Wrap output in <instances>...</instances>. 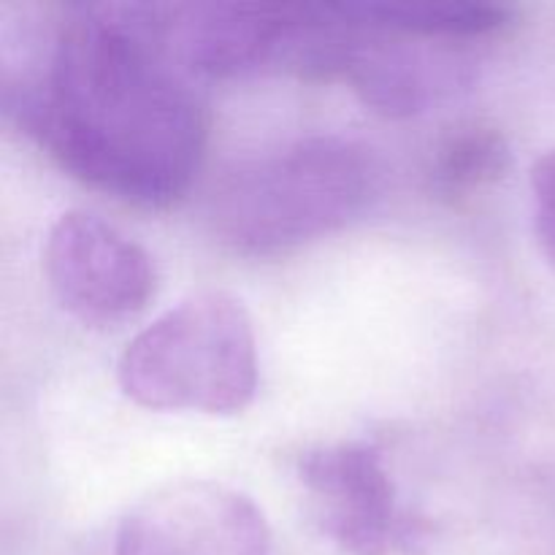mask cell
Masks as SVG:
<instances>
[{"instance_id": "cell-2", "label": "cell", "mask_w": 555, "mask_h": 555, "mask_svg": "<svg viewBox=\"0 0 555 555\" xmlns=\"http://www.w3.org/2000/svg\"><path fill=\"white\" fill-rule=\"evenodd\" d=\"M383 168L372 150L345 135H307L228 173L209 201L222 247L276 258L341 231L372 209Z\"/></svg>"}, {"instance_id": "cell-9", "label": "cell", "mask_w": 555, "mask_h": 555, "mask_svg": "<svg viewBox=\"0 0 555 555\" xmlns=\"http://www.w3.org/2000/svg\"><path fill=\"white\" fill-rule=\"evenodd\" d=\"M341 5L352 20L377 30L448 41H480L507 27L515 16L507 5L464 0H361Z\"/></svg>"}, {"instance_id": "cell-1", "label": "cell", "mask_w": 555, "mask_h": 555, "mask_svg": "<svg viewBox=\"0 0 555 555\" xmlns=\"http://www.w3.org/2000/svg\"><path fill=\"white\" fill-rule=\"evenodd\" d=\"M0 103L60 168L125 204H177L204 160L206 108L155 3L5 5Z\"/></svg>"}, {"instance_id": "cell-5", "label": "cell", "mask_w": 555, "mask_h": 555, "mask_svg": "<svg viewBox=\"0 0 555 555\" xmlns=\"http://www.w3.org/2000/svg\"><path fill=\"white\" fill-rule=\"evenodd\" d=\"M43 271L60 307L90 328L133 320L157 287L150 253L87 211H65L49 228Z\"/></svg>"}, {"instance_id": "cell-7", "label": "cell", "mask_w": 555, "mask_h": 555, "mask_svg": "<svg viewBox=\"0 0 555 555\" xmlns=\"http://www.w3.org/2000/svg\"><path fill=\"white\" fill-rule=\"evenodd\" d=\"M114 555H271L263 513L236 488L184 480L141 499L122 518Z\"/></svg>"}, {"instance_id": "cell-11", "label": "cell", "mask_w": 555, "mask_h": 555, "mask_svg": "<svg viewBox=\"0 0 555 555\" xmlns=\"http://www.w3.org/2000/svg\"><path fill=\"white\" fill-rule=\"evenodd\" d=\"M531 206L537 242L555 269V150H547L531 166Z\"/></svg>"}, {"instance_id": "cell-3", "label": "cell", "mask_w": 555, "mask_h": 555, "mask_svg": "<svg viewBox=\"0 0 555 555\" xmlns=\"http://www.w3.org/2000/svg\"><path fill=\"white\" fill-rule=\"evenodd\" d=\"M117 379L144 410L238 415L258 393V339L247 307L225 291L182 298L125 347Z\"/></svg>"}, {"instance_id": "cell-8", "label": "cell", "mask_w": 555, "mask_h": 555, "mask_svg": "<svg viewBox=\"0 0 555 555\" xmlns=\"http://www.w3.org/2000/svg\"><path fill=\"white\" fill-rule=\"evenodd\" d=\"M157 27L179 68L193 79L287 74L301 5H157Z\"/></svg>"}, {"instance_id": "cell-6", "label": "cell", "mask_w": 555, "mask_h": 555, "mask_svg": "<svg viewBox=\"0 0 555 555\" xmlns=\"http://www.w3.org/2000/svg\"><path fill=\"white\" fill-rule=\"evenodd\" d=\"M336 9L350 22L336 81H345L379 117H421L469 90L480 76L469 41L377 30L352 20L341 3Z\"/></svg>"}, {"instance_id": "cell-4", "label": "cell", "mask_w": 555, "mask_h": 555, "mask_svg": "<svg viewBox=\"0 0 555 555\" xmlns=\"http://www.w3.org/2000/svg\"><path fill=\"white\" fill-rule=\"evenodd\" d=\"M296 475L312 499L320 534L347 555H415L428 526L399 507L377 444L339 442L304 450Z\"/></svg>"}, {"instance_id": "cell-10", "label": "cell", "mask_w": 555, "mask_h": 555, "mask_svg": "<svg viewBox=\"0 0 555 555\" xmlns=\"http://www.w3.org/2000/svg\"><path fill=\"white\" fill-rule=\"evenodd\" d=\"M507 135L486 122L461 125L437 144L428 179L439 198L464 201L491 188L509 171Z\"/></svg>"}]
</instances>
